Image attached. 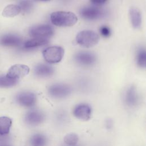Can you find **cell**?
<instances>
[{"label":"cell","instance_id":"cell-1","mask_svg":"<svg viewBox=\"0 0 146 146\" xmlns=\"http://www.w3.org/2000/svg\"><path fill=\"white\" fill-rule=\"evenodd\" d=\"M50 19L53 25L60 27L72 26L78 21L76 15L70 11L54 12L51 14Z\"/></svg>","mask_w":146,"mask_h":146},{"label":"cell","instance_id":"cell-2","mask_svg":"<svg viewBox=\"0 0 146 146\" xmlns=\"http://www.w3.org/2000/svg\"><path fill=\"white\" fill-rule=\"evenodd\" d=\"M76 40L80 46L89 48L98 44L99 41V36L94 31L83 30L78 33Z\"/></svg>","mask_w":146,"mask_h":146},{"label":"cell","instance_id":"cell-3","mask_svg":"<svg viewBox=\"0 0 146 146\" xmlns=\"http://www.w3.org/2000/svg\"><path fill=\"white\" fill-rule=\"evenodd\" d=\"M64 53V49L59 46H51L43 50L44 60L50 63H56L61 61Z\"/></svg>","mask_w":146,"mask_h":146},{"label":"cell","instance_id":"cell-4","mask_svg":"<svg viewBox=\"0 0 146 146\" xmlns=\"http://www.w3.org/2000/svg\"><path fill=\"white\" fill-rule=\"evenodd\" d=\"M53 33V29L47 25L33 26L29 30V34L33 38L48 39Z\"/></svg>","mask_w":146,"mask_h":146},{"label":"cell","instance_id":"cell-5","mask_svg":"<svg viewBox=\"0 0 146 146\" xmlns=\"http://www.w3.org/2000/svg\"><path fill=\"white\" fill-rule=\"evenodd\" d=\"M48 92L51 97L55 99H62L70 94L71 88L67 84H55L49 87Z\"/></svg>","mask_w":146,"mask_h":146},{"label":"cell","instance_id":"cell-6","mask_svg":"<svg viewBox=\"0 0 146 146\" xmlns=\"http://www.w3.org/2000/svg\"><path fill=\"white\" fill-rule=\"evenodd\" d=\"M29 72L30 68L27 66L17 64L10 67L6 75L10 78L19 80V79L27 75Z\"/></svg>","mask_w":146,"mask_h":146},{"label":"cell","instance_id":"cell-7","mask_svg":"<svg viewBox=\"0 0 146 146\" xmlns=\"http://www.w3.org/2000/svg\"><path fill=\"white\" fill-rule=\"evenodd\" d=\"M44 119V114L38 110H30L26 113L25 116V122L31 126H36L42 123Z\"/></svg>","mask_w":146,"mask_h":146},{"label":"cell","instance_id":"cell-8","mask_svg":"<svg viewBox=\"0 0 146 146\" xmlns=\"http://www.w3.org/2000/svg\"><path fill=\"white\" fill-rule=\"evenodd\" d=\"M80 14L82 17L88 20H95L106 15L104 11L96 7H85L80 11Z\"/></svg>","mask_w":146,"mask_h":146},{"label":"cell","instance_id":"cell-9","mask_svg":"<svg viewBox=\"0 0 146 146\" xmlns=\"http://www.w3.org/2000/svg\"><path fill=\"white\" fill-rule=\"evenodd\" d=\"M17 102L25 107H32L36 102V96L32 92L25 91L18 94L16 96Z\"/></svg>","mask_w":146,"mask_h":146},{"label":"cell","instance_id":"cell-10","mask_svg":"<svg viewBox=\"0 0 146 146\" xmlns=\"http://www.w3.org/2000/svg\"><path fill=\"white\" fill-rule=\"evenodd\" d=\"M92 110L91 107L86 103H81L76 106L73 110V115L79 120L87 121L91 116Z\"/></svg>","mask_w":146,"mask_h":146},{"label":"cell","instance_id":"cell-11","mask_svg":"<svg viewBox=\"0 0 146 146\" xmlns=\"http://www.w3.org/2000/svg\"><path fill=\"white\" fill-rule=\"evenodd\" d=\"M124 99L127 105L129 107H135L138 104L139 96L135 87L131 86L127 89L125 94Z\"/></svg>","mask_w":146,"mask_h":146},{"label":"cell","instance_id":"cell-12","mask_svg":"<svg viewBox=\"0 0 146 146\" xmlns=\"http://www.w3.org/2000/svg\"><path fill=\"white\" fill-rule=\"evenodd\" d=\"M21 43V38L14 34H6L0 39L1 44L5 46H18Z\"/></svg>","mask_w":146,"mask_h":146},{"label":"cell","instance_id":"cell-13","mask_svg":"<svg viewBox=\"0 0 146 146\" xmlns=\"http://www.w3.org/2000/svg\"><path fill=\"white\" fill-rule=\"evenodd\" d=\"M76 60L83 65H91L96 60L95 56L89 52H80L75 56Z\"/></svg>","mask_w":146,"mask_h":146},{"label":"cell","instance_id":"cell-14","mask_svg":"<svg viewBox=\"0 0 146 146\" xmlns=\"http://www.w3.org/2000/svg\"><path fill=\"white\" fill-rule=\"evenodd\" d=\"M129 17L132 26L139 29L141 25V17L140 10L136 7H132L129 10Z\"/></svg>","mask_w":146,"mask_h":146},{"label":"cell","instance_id":"cell-15","mask_svg":"<svg viewBox=\"0 0 146 146\" xmlns=\"http://www.w3.org/2000/svg\"><path fill=\"white\" fill-rule=\"evenodd\" d=\"M35 74L41 77H47L51 75L54 72L53 68L47 64H39L35 67Z\"/></svg>","mask_w":146,"mask_h":146},{"label":"cell","instance_id":"cell-16","mask_svg":"<svg viewBox=\"0 0 146 146\" xmlns=\"http://www.w3.org/2000/svg\"><path fill=\"white\" fill-rule=\"evenodd\" d=\"M12 124L11 119L7 116L0 117V135H6L10 132Z\"/></svg>","mask_w":146,"mask_h":146},{"label":"cell","instance_id":"cell-17","mask_svg":"<svg viewBox=\"0 0 146 146\" xmlns=\"http://www.w3.org/2000/svg\"><path fill=\"white\" fill-rule=\"evenodd\" d=\"M21 11L19 6L15 5H9L4 8L2 15L5 17H14L18 15Z\"/></svg>","mask_w":146,"mask_h":146},{"label":"cell","instance_id":"cell-18","mask_svg":"<svg viewBox=\"0 0 146 146\" xmlns=\"http://www.w3.org/2000/svg\"><path fill=\"white\" fill-rule=\"evenodd\" d=\"M46 137L41 133L33 135L30 139L31 146H45L47 143Z\"/></svg>","mask_w":146,"mask_h":146},{"label":"cell","instance_id":"cell-19","mask_svg":"<svg viewBox=\"0 0 146 146\" xmlns=\"http://www.w3.org/2000/svg\"><path fill=\"white\" fill-rule=\"evenodd\" d=\"M48 42V39L33 38L31 40L26 41L24 44V47L27 48H34L43 46Z\"/></svg>","mask_w":146,"mask_h":146},{"label":"cell","instance_id":"cell-20","mask_svg":"<svg viewBox=\"0 0 146 146\" xmlns=\"http://www.w3.org/2000/svg\"><path fill=\"white\" fill-rule=\"evenodd\" d=\"M18 82V80L7 77L6 75L0 76V87H10L16 85Z\"/></svg>","mask_w":146,"mask_h":146},{"label":"cell","instance_id":"cell-21","mask_svg":"<svg viewBox=\"0 0 146 146\" xmlns=\"http://www.w3.org/2000/svg\"><path fill=\"white\" fill-rule=\"evenodd\" d=\"M136 62L141 67L144 68L146 66V53L144 48H140L137 51L136 55Z\"/></svg>","mask_w":146,"mask_h":146},{"label":"cell","instance_id":"cell-22","mask_svg":"<svg viewBox=\"0 0 146 146\" xmlns=\"http://www.w3.org/2000/svg\"><path fill=\"white\" fill-rule=\"evenodd\" d=\"M78 141V136L74 133L66 135L64 137V142L69 146H74Z\"/></svg>","mask_w":146,"mask_h":146},{"label":"cell","instance_id":"cell-23","mask_svg":"<svg viewBox=\"0 0 146 146\" xmlns=\"http://www.w3.org/2000/svg\"><path fill=\"white\" fill-rule=\"evenodd\" d=\"M19 6L21 10H22L24 12H28L32 8V3L29 1H23L20 2Z\"/></svg>","mask_w":146,"mask_h":146},{"label":"cell","instance_id":"cell-24","mask_svg":"<svg viewBox=\"0 0 146 146\" xmlns=\"http://www.w3.org/2000/svg\"><path fill=\"white\" fill-rule=\"evenodd\" d=\"M100 32L102 35L104 37H108L111 34V30L108 27L106 26H103L100 27Z\"/></svg>","mask_w":146,"mask_h":146},{"label":"cell","instance_id":"cell-25","mask_svg":"<svg viewBox=\"0 0 146 146\" xmlns=\"http://www.w3.org/2000/svg\"><path fill=\"white\" fill-rule=\"evenodd\" d=\"M8 136H7L6 135H0V144L2 145H3V144H5L7 141H8Z\"/></svg>","mask_w":146,"mask_h":146},{"label":"cell","instance_id":"cell-26","mask_svg":"<svg viewBox=\"0 0 146 146\" xmlns=\"http://www.w3.org/2000/svg\"><path fill=\"white\" fill-rule=\"evenodd\" d=\"M91 1L96 5H101L105 3L107 0H91Z\"/></svg>","mask_w":146,"mask_h":146},{"label":"cell","instance_id":"cell-27","mask_svg":"<svg viewBox=\"0 0 146 146\" xmlns=\"http://www.w3.org/2000/svg\"><path fill=\"white\" fill-rule=\"evenodd\" d=\"M0 146H8V145H0Z\"/></svg>","mask_w":146,"mask_h":146}]
</instances>
